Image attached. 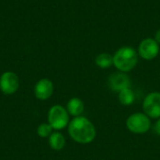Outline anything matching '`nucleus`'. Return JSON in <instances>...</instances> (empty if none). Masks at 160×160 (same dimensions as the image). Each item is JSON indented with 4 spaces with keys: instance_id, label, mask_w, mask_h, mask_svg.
Segmentation results:
<instances>
[{
    "instance_id": "8",
    "label": "nucleus",
    "mask_w": 160,
    "mask_h": 160,
    "mask_svg": "<svg viewBox=\"0 0 160 160\" xmlns=\"http://www.w3.org/2000/svg\"><path fill=\"white\" fill-rule=\"evenodd\" d=\"M108 84L112 91L119 93L120 91L130 88L131 81L128 75L125 72H115L112 73L108 79Z\"/></svg>"
},
{
    "instance_id": "16",
    "label": "nucleus",
    "mask_w": 160,
    "mask_h": 160,
    "mask_svg": "<svg viewBox=\"0 0 160 160\" xmlns=\"http://www.w3.org/2000/svg\"><path fill=\"white\" fill-rule=\"evenodd\" d=\"M155 40L160 45V29H158V30L157 31V33H156V35H155Z\"/></svg>"
},
{
    "instance_id": "11",
    "label": "nucleus",
    "mask_w": 160,
    "mask_h": 160,
    "mask_svg": "<svg viewBox=\"0 0 160 160\" xmlns=\"http://www.w3.org/2000/svg\"><path fill=\"white\" fill-rule=\"evenodd\" d=\"M49 144L52 149L55 151H60L66 145V139L62 133L58 131L52 132L49 137Z\"/></svg>"
},
{
    "instance_id": "6",
    "label": "nucleus",
    "mask_w": 160,
    "mask_h": 160,
    "mask_svg": "<svg viewBox=\"0 0 160 160\" xmlns=\"http://www.w3.org/2000/svg\"><path fill=\"white\" fill-rule=\"evenodd\" d=\"M160 51V45L155 40V38H144L139 45L138 54L144 60L150 61L155 59Z\"/></svg>"
},
{
    "instance_id": "2",
    "label": "nucleus",
    "mask_w": 160,
    "mask_h": 160,
    "mask_svg": "<svg viewBox=\"0 0 160 160\" xmlns=\"http://www.w3.org/2000/svg\"><path fill=\"white\" fill-rule=\"evenodd\" d=\"M139 56L137 51L129 46L118 49L113 54V66L121 72L131 71L138 64Z\"/></svg>"
},
{
    "instance_id": "13",
    "label": "nucleus",
    "mask_w": 160,
    "mask_h": 160,
    "mask_svg": "<svg viewBox=\"0 0 160 160\" xmlns=\"http://www.w3.org/2000/svg\"><path fill=\"white\" fill-rule=\"evenodd\" d=\"M95 62L96 65L100 68H109L112 66H113V55L107 52L99 53L96 57Z\"/></svg>"
},
{
    "instance_id": "10",
    "label": "nucleus",
    "mask_w": 160,
    "mask_h": 160,
    "mask_svg": "<svg viewBox=\"0 0 160 160\" xmlns=\"http://www.w3.org/2000/svg\"><path fill=\"white\" fill-rule=\"evenodd\" d=\"M67 111L68 114L73 117L81 116L84 112V103L79 98H72L67 104Z\"/></svg>"
},
{
    "instance_id": "7",
    "label": "nucleus",
    "mask_w": 160,
    "mask_h": 160,
    "mask_svg": "<svg viewBox=\"0 0 160 160\" xmlns=\"http://www.w3.org/2000/svg\"><path fill=\"white\" fill-rule=\"evenodd\" d=\"M20 85L18 76L11 71L4 72L0 77V90L5 95H12L16 93Z\"/></svg>"
},
{
    "instance_id": "15",
    "label": "nucleus",
    "mask_w": 160,
    "mask_h": 160,
    "mask_svg": "<svg viewBox=\"0 0 160 160\" xmlns=\"http://www.w3.org/2000/svg\"><path fill=\"white\" fill-rule=\"evenodd\" d=\"M154 130L158 136H160V118L157 119V121L154 125Z\"/></svg>"
},
{
    "instance_id": "3",
    "label": "nucleus",
    "mask_w": 160,
    "mask_h": 160,
    "mask_svg": "<svg viewBox=\"0 0 160 160\" xmlns=\"http://www.w3.org/2000/svg\"><path fill=\"white\" fill-rule=\"evenodd\" d=\"M126 127L131 133L144 134L147 133L152 127L151 118L144 112H135L127 118Z\"/></svg>"
},
{
    "instance_id": "9",
    "label": "nucleus",
    "mask_w": 160,
    "mask_h": 160,
    "mask_svg": "<svg viewBox=\"0 0 160 160\" xmlns=\"http://www.w3.org/2000/svg\"><path fill=\"white\" fill-rule=\"evenodd\" d=\"M34 93L37 98L39 100H46L49 98L52 97L53 93V83L51 80L49 79H41L39 80L34 89Z\"/></svg>"
},
{
    "instance_id": "4",
    "label": "nucleus",
    "mask_w": 160,
    "mask_h": 160,
    "mask_svg": "<svg viewBox=\"0 0 160 160\" xmlns=\"http://www.w3.org/2000/svg\"><path fill=\"white\" fill-rule=\"evenodd\" d=\"M48 121L52 129L61 130L69 124V114L66 108L61 105L52 106L48 113Z\"/></svg>"
},
{
    "instance_id": "14",
    "label": "nucleus",
    "mask_w": 160,
    "mask_h": 160,
    "mask_svg": "<svg viewBox=\"0 0 160 160\" xmlns=\"http://www.w3.org/2000/svg\"><path fill=\"white\" fill-rule=\"evenodd\" d=\"M52 128L51 127L50 124H46V123H43V124H40L38 128V135L41 138H47V137H50L51 134L52 133Z\"/></svg>"
},
{
    "instance_id": "12",
    "label": "nucleus",
    "mask_w": 160,
    "mask_h": 160,
    "mask_svg": "<svg viewBox=\"0 0 160 160\" xmlns=\"http://www.w3.org/2000/svg\"><path fill=\"white\" fill-rule=\"evenodd\" d=\"M136 96L131 88H127L118 93V100L124 106H130L135 102Z\"/></svg>"
},
{
    "instance_id": "5",
    "label": "nucleus",
    "mask_w": 160,
    "mask_h": 160,
    "mask_svg": "<svg viewBox=\"0 0 160 160\" xmlns=\"http://www.w3.org/2000/svg\"><path fill=\"white\" fill-rule=\"evenodd\" d=\"M143 112L151 119L160 118V93H149L142 101Z\"/></svg>"
},
{
    "instance_id": "1",
    "label": "nucleus",
    "mask_w": 160,
    "mask_h": 160,
    "mask_svg": "<svg viewBox=\"0 0 160 160\" xmlns=\"http://www.w3.org/2000/svg\"><path fill=\"white\" fill-rule=\"evenodd\" d=\"M68 134L70 138L81 144L91 143L97 136L95 125L84 116L74 117L68 124Z\"/></svg>"
}]
</instances>
